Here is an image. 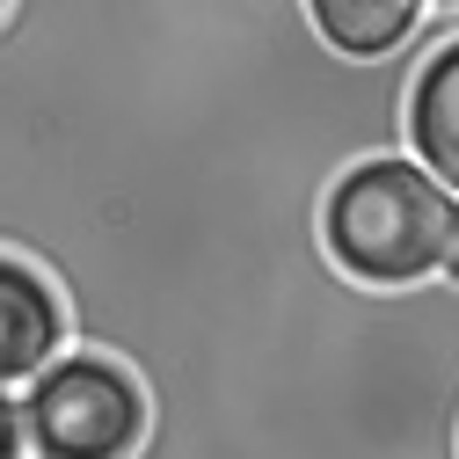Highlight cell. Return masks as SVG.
<instances>
[{
    "label": "cell",
    "mask_w": 459,
    "mask_h": 459,
    "mask_svg": "<svg viewBox=\"0 0 459 459\" xmlns=\"http://www.w3.org/2000/svg\"><path fill=\"white\" fill-rule=\"evenodd\" d=\"M321 234L358 284H416L459 248V190H445L423 160H358L328 190Z\"/></svg>",
    "instance_id": "1"
},
{
    "label": "cell",
    "mask_w": 459,
    "mask_h": 459,
    "mask_svg": "<svg viewBox=\"0 0 459 459\" xmlns=\"http://www.w3.org/2000/svg\"><path fill=\"white\" fill-rule=\"evenodd\" d=\"M146 401L109 358L44 365L22 401V437L37 445V459H132Z\"/></svg>",
    "instance_id": "2"
},
{
    "label": "cell",
    "mask_w": 459,
    "mask_h": 459,
    "mask_svg": "<svg viewBox=\"0 0 459 459\" xmlns=\"http://www.w3.org/2000/svg\"><path fill=\"white\" fill-rule=\"evenodd\" d=\"M59 335H66V314L51 299V284L0 255V379L44 372L51 351H59Z\"/></svg>",
    "instance_id": "3"
},
{
    "label": "cell",
    "mask_w": 459,
    "mask_h": 459,
    "mask_svg": "<svg viewBox=\"0 0 459 459\" xmlns=\"http://www.w3.org/2000/svg\"><path fill=\"white\" fill-rule=\"evenodd\" d=\"M409 146L445 190H459V37L430 51L409 88Z\"/></svg>",
    "instance_id": "4"
},
{
    "label": "cell",
    "mask_w": 459,
    "mask_h": 459,
    "mask_svg": "<svg viewBox=\"0 0 459 459\" xmlns=\"http://www.w3.org/2000/svg\"><path fill=\"white\" fill-rule=\"evenodd\" d=\"M307 8H314V30L335 51H351V59H386V51L423 22L430 0H307Z\"/></svg>",
    "instance_id": "5"
},
{
    "label": "cell",
    "mask_w": 459,
    "mask_h": 459,
    "mask_svg": "<svg viewBox=\"0 0 459 459\" xmlns=\"http://www.w3.org/2000/svg\"><path fill=\"white\" fill-rule=\"evenodd\" d=\"M15 452H22V409L0 394V459H15Z\"/></svg>",
    "instance_id": "6"
},
{
    "label": "cell",
    "mask_w": 459,
    "mask_h": 459,
    "mask_svg": "<svg viewBox=\"0 0 459 459\" xmlns=\"http://www.w3.org/2000/svg\"><path fill=\"white\" fill-rule=\"evenodd\" d=\"M445 277H452V284H459V248H452V255H445Z\"/></svg>",
    "instance_id": "7"
}]
</instances>
